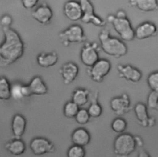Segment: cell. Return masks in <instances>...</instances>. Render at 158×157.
Listing matches in <instances>:
<instances>
[{
    "instance_id": "obj_16",
    "label": "cell",
    "mask_w": 158,
    "mask_h": 157,
    "mask_svg": "<svg viewBox=\"0 0 158 157\" xmlns=\"http://www.w3.org/2000/svg\"><path fill=\"white\" fill-rule=\"evenodd\" d=\"M59 72L64 83L65 84H70L77 78L79 68L76 63L69 62L62 66Z\"/></svg>"
},
{
    "instance_id": "obj_34",
    "label": "cell",
    "mask_w": 158,
    "mask_h": 157,
    "mask_svg": "<svg viewBox=\"0 0 158 157\" xmlns=\"http://www.w3.org/2000/svg\"><path fill=\"white\" fill-rule=\"evenodd\" d=\"M40 0H21V4L25 9L30 10L35 8Z\"/></svg>"
},
{
    "instance_id": "obj_4",
    "label": "cell",
    "mask_w": 158,
    "mask_h": 157,
    "mask_svg": "<svg viewBox=\"0 0 158 157\" xmlns=\"http://www.w3.org/2000/svg\"><path fill=\"white\" fill-rule=\"evenodd\" d=\"M137 147L136 138L130 133L119 134L114 139L113 149L119 157H127L133 153Z\"/></svg>"
},
{
    "instance_id": "obj_22",
    "label": "cell",
    "mask_w": 158,
    "mask_h": 157,
    "mask_svg": "<svg viewBox=\"0 0 158 157\" xmlns=\"http://www.w3.org/2000/svg\"><path fill=\"white\" fill-rule=\"evenodd\" d=\"M5 148L10 154L14 156H20L25 151L26 145L21 139H14L6 143Z\"/></svg>"
},
{
    "instance_id": "obj_15",
    "label": "cell",
    "mask_w": 158,
    "mask_h": 157,
    "mask_svg": "<svg viewBox=\"0 0 158 157\" xmlns=\"http://www.w3.org/2000/svg\"><path fill=\"white\" fill-rule=\"evenodd\" d=\"M157 31V28L155 23L146 21L136 26L135 29V36L136 39L143 40L155 36Z\"/></svg>"
},
{
    "instance_id": "obj_28",
    "label": "cell",
    "mask_w": 158,
    "mask_h": 157,
    "mask_svg": "<svg viewBox=\"0 0 158 157\" xmlns=\"http://www.w3.org/2000/svg\"><path fill=\"white\" fill-rule=\"evenodd\" d=\"M91 116L86 109L80 108L74 119L75 121L81 125L87 124L90 120Z\"/></svg>"
},
{
    "instance_id": "obj_24",
    "label": "cell",
    "mask_w": 158,
    "mask_h": 157,
    "mask_svg": "<svg viewBox=\"0 0 158 157\" xmlns=\"http://www.w3.org/2000/svg\"><path fill=\"white\" fill-rule=\"evenodd\" d=\"M10 98L11 84L6 77H0V100L7 101Z\"/></svg>"
},
{
    "instance_id": "obj_35",
    "label": "cell",
    "mask_w": 158,
    "mask_h": 157,
    "mask_svg": "<svg viewBox=\"0 0 158 157\" xmlns=\"http://www.w3.org/2000/svg\"><path fill=\"white\" fill-rule=\"evenodd\" d=\"M138 157H151V156L147 151H146L144 149H142L139 151L138 155Z\"/></svg>"
},
{
    "instance_id": "obj_1",
    "label": "cell",
    "mask_w": 158,
    "mask_h": 157,
    "mask_svg": "<svg viewBox=\"0 0 158 157\" xmlns=\"http://www.w3.org/2000/svg\"><path fill=\"white\" fill-rule=\"evenodd\" d=\"M4 40L0 44V67H7L23 55L25 46L19 34L11 27L2 28Z\"/></svg>"
},
{
    "instance_id": "obj_14",
    "label": "cell",
    "mask_w": 158,
    "mask_h": 157,
    "mask_svg": "<svg viewBox=\"0 0 158 157\" xmlns=\"http://www.w3.org/2000/svg\"><path fill=\"white\" fill-rule=\"evenodd\" d=\"M31 17L41 25H48L53 17V12L47 4L43 3L31 12Z\"/></svg>"
},
{
    "instance_id": "obj_12",
    "label": "cell",
    "mask_w": 158,
    "mask_h": 157,
    "mask_svg": "<svg viewBox=\"0 0 158 157\" xmlns=\"http://www.w3.org/2000/svg\"><path fill=\"white\" fill-rule=\"evenodd\" d=\"M117 69L120 78L131 83H138L142 78L141 71L131 65H118Z\"/></svg>"
},
{
    "instance_id": "obj_21",
    "label": "cell",
    "mask_w": 158,
    "mask_h": 157,
    "mask_svg": "<svg viewBox=\"0 0 158 157\" xmlns=\"http://www.w3.org/2000/svg\"><path fill=\"white\" fill-rule=\"evenodd\" d=\"M130 4L144 12H154L158 9V0H130Z\"/></svg>"
},
{
    "instance_id": "obj_17",
    "label": "cell",
    "mask_w": 158,
    "mask_h": 157,
    "mask_svg": "<svg viewBox=\"0 0 158 157\" xmlns=\"http://www.w3.org/2000/svg\"><path fill=\"white\" fill-rule=\"evenodd\" d=\"M27 127L25 118L20 113L14 115L11 121V131L14 139H21Z\"/></svg>"
},
{
    "instance_id": "obj_33",
    "label": "cell",
    "mask_w": 158,
    "mask_h": 157,
    "mask_svg": "<svg viewBox=\"0 0 158 157\" xmlns=\"http://www.w3.org/2000/svg\"><path fill=\"white\" fill-rule=\"evenodd\" d=\"M13 23L12 17L9 14H4L0 18V24L2 28L10 27Z\"/></svg>"
},
{
    "instance_id": "obj_27",
    "label": "cell",
    "mask_w": 158,
    "mask_h": 157,
    "mask_svg": "<svg viewBox=\"0 0 158 157\" xmlns=\"http://www.w3.org/2000/svg\"><path fill=\"white\" fill-rule=\"evenodd\" d=\"M66 155L67 157H85L86 151L83 147L73 145L69 148Z\"/></svg>"
},
{
    "instance_id": "obj_30",
    "label": "cell",
    "mask_w": 158,
    "mask_h": 157,
    "mask_svg": "<svg viewBox=\"0 0 158 157\" xmlns=\"http://www.w3.org/2000/svg\"><path fill=\"white\" fill-rule=\"evenodd\" d=\"M91 118H99L102 113V108L101 105L96 101L93 102L87 109Z\"/></svg>"
},
{
    "instance_id": "obj_2",
    "label": "cell",
    "mask_w": 158,
    "mask_h": 157,
    "mask_svg": "<svg viewBox=\"0 0 158 157\" xmlns=\"http://www.w3.org/2000/svg\"><path fill=\"white\" fill-rule=\"evenodd\" d=\"M100 47L107 55L119 58L125 55L128 52V47L122 39L113 37L107 29H102L99 34Z\"/></svg>"
},
{
    "instance_id": "obj_5",
    "label": "cell",
    "mask_w": 158,
    "mask_h": 157,
    "mask_svg": "<svg viewBox=\"0 0 158 157\" xmlns=\"http://www.w3.org/2000/svg\"><path fill=\"white\" fill-rule=\"evenodd\" d=\"M59 38L64 47H67L72 43L83 42L86 40L83 28L78 24L72 25L60 32Z\"/></svg>"
},
{
    "instance_id": "obj_25",
    "label": "cell",
    "mask_w": 158,
    "mask_h": 157,
    "mask_svg": "<svg viewBox=\"0 0 158 157\" xmlns=\"http://www.w3.org/2000/svg\"><path fill=\"white\" fill-rule=\"evenodd\" d=\"M110 127L114 132L119 134L125 132L127 127V123L124 118L118 116L112 120Z\"/></svg>"
},
{
    "instance_id": "obj_8",
    "label": "cell",
    "mask_w": 158,
    "mask_h": 157,
    "mask_svg": "<svg viewBox=\"0 0 158 157\" xmlns=\"http://www.w3.org/2000/svg\"><path fill=\"white\" fill-rule=\"evenodd\" d=\"M99 46L96 42H86L81 49L80 58L81 62L86 66H92L99 59Z\"/></svg>"
},
{
    "instance_id": "obj_29",
    "label": "cell",
    "mask_w": 158,
    "mask_h": 157,
    "mask_svg": "<svg viewBox=\"0 0 158 157\" xmlns=\"http://www.w3.org/2000/svg\"><path fill=\"white\" fill-rule=\"evenodd\" d=\"M23 84L15 83L11 84V98L15 100H20L24 98L23 94Z\"/></svg>"
},
{
    "instance_id": "obj_23",
    "label": "cell",
    "mask_w": 158,
    "mask_h": 157,
    "mask_svg": "<svg viewBox=\"0 0 158 157\" xmlns=\"http://www.w3.org/2000/svg\"><path fill=\"white\" fill-rule=\"evenodd\" d=\"M89 97V92L88 89L83 88H77L72 93V101L77 104L79 107L85 105Z\"/></svg>"
},
{
    "instance_id": "obj_26",
    "label": "cell",
    "mask_w": 158,
    "mask_h": 157,
    "mask_svg": "<svg viewBox=\"0 0 158 157\" xmlns=\"http://www.w3.org/2000/svg\"><path fill=\"white\" fill-rule=\"evenodd\" d=\"M79 109L80 107L71 100L66 102L64 105L63 113L66 118L70 119L74 118Z\"/></svg>"
},
{
    "instance_id": "obj_7",
    "label": "cell",
    "mask_w": 158,
    "mask_h": 157,
    "mask_svg": "<svg viewBox=\"0 0 158 157\" xmlns=\"http://www.w3.org/2000/svg\"><path fill=\"white\" fill-rule=\"evenodd\" d=\"M111 66L109 60L106 58H99L92 66L89 68L88 73L93 81L101 83L110 71Z\"/></svg>"
},
{
    "instance_id": "obj_11",
    "label": "cell",
    "mask_w": 158,
    "mask_h": 157,
    "mask_svg": "<svg viewBox=\"0 0 158 157\" xmlns=\"http://www.w3.org/2000/svg\"><path fill=\"white\" fill-rule=\"evenodd\" d=\"M133 110L136 119L141 126L151 127L155 125L156 119L149 116L146 105L142 102H138L134 106Z\"/></svg>"
},
{
    "instance_id": "obj_13",
    "label": "cell",
    "mask_w": 158,
    "mask_h": 157,
    "mask_svg": "<svg viewBox=\"0 0 158 157\" xmlns=\"http://www.w3.org/2000/svg\"><path fill=\"white\" fill-rule=\"evenodd\" d=\"M63 12L65 17L72 22H77L81 20L83 11L79 1L69 0L65 2L63 7Z\"/></svg>"
},
{
    "instance_id": "obj_6",
    "label": "cell",
    "mask_w": 158,
    "mask_h": 157,
    "mask_svg": "<svg viewBox=\"0 0 158 157\" xmlns=\"http://www.w3.org/2000/svg\"><path fill=\"white\" fill-rule=\"evenodd\" d=\"M81 4L83 15L81 20L86 24H93L98 27H103L106 22L98 16L94 12V6L90 0H79Z\"/></svg>"
},
{
    "instance_id": "obj_9",
    "label": "cell",
    "mask_w": 158,
    "mask_h": 157,
    "mask_svg": "<svg viewBox=\"0 0 158 157\" xmlns=\"http://www.w3.org/2000/svg\"><path fill=\"white\" fill-rule=\"evenodd\" d=\"M30 148L33 154L37 156L51 153L55 150L54 145L48 139L42 137L33 138L30 141Z\"/></svg>"
},
{
    "instance_id": "obj_20",
    "label": "cell",
    "mask_w": 158,
    "mask_h": 157,
    "mask_svg": "<svg viewBox=\"0 0 158 157\" xmlns=\"http://www.w3.org/2000/svg\"><path fill=\"white\" fill-rule=\"evenodd\" d=\"M31 95H43L48 93V87L43 79L39 76L33 77L28 84Z\"/></svg>"
},
{
    "instance_id": "obj_32",
    "label": "cell",
    "mask_w": 158,
    "mask_h": 157,
    "mask_svg": "<svg viewBox=\"0 0 158 157\" xmlns=\"http://www.w3.org/2000/svg\"><path fill=\"white\" fill-rule=\"evenodd\" d=\"M147 84L151 91L158 92V71H153L148 75Z\"/></svg>"
},
{
    "instance_id": "obj_10",
    "label": "cell",
    "mask_w": 158,
    "mask_h": 157,
    "mask_svg": "<svg viewBox=\"0 0 158 157\" xmlns=\"http://www.w3.org/2000/svg\"><path fill=\"white\" fill-rule=\"evenodd\" d=\"M109 105L112 111L118 116L127 113L131 108L130 100L128 95L126 93L113 97L110 100Z\"/></svg>"
},
{
    "instance_id": "obj_3",
    "label": "cell",
    "mask_w": 158,
    "mask_h": 157,
    "mask_svg": "<svg viewBox=\"0 0 158 157\" xmlns=\"http://www.w3.org/2000/svg\"><path fill=\"white\" fill-rule=\"evenodd\" d=\"M108 22L112 24L114 30L122 41H131L135 38V30L133 28L130 20L127 17L124 10L117 11L115 15H109Z\"/></svg>"
},
{
    "instance_id": "obj_19",
    "label": "cell",
    "mask_w": 158,
    "mask_h": 157,
    "mask_svg": "<svg viewBox=\"0 0 158 157\" xmlns=\"http://www.w3.org/2000/svg\"><path fill=\"white\" fill-rule=\"evenodd\" d=\"M58 59V55L55 51L41 52L36 57V63L42 68H49L54 66L57 63Z\"/></svg>"
},
{
    "instance_id": "obj_31",
    "label": "cell",
    "mask_w": 158,
    "mask_h": 157,
    "mask_svg": "<svg viewBox=\"0 0 158 157\" xmlns=\"http://www.w3.org/2000/svg\"><path fill=\"white\" fill-rule=\"evenodd\" d=\"M147 107L158 111V92L151 91L147 97Z\"/></svg>"
},
{
    "instance_id": "obj_18",
    "label": "cell",
    "mask_w": 158,
    "mask_h": 157,
    "mask_svg": "<svg viewBox=\"0 0 158 157\" xmlns=\"http://www.w3.org/2000/svg\"><path fill=\"white\" fill-rule=\"evenodd\" d=\"M71 140L73 145L85 147L91 140V135L89 131L83 127H78L71 134Z\"/></svg>"
}]
</instances>
